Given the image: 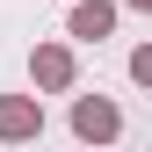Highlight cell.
<instances>
[{
    "label": "cell",
    "instance_id": "obj_1",
    "mask_svg": "<svg viewBox=\"0 0 152 152\" xmlns=\"http://www.w3.org/2000/svg\"><path fill=\"white\" fill-rule=\"evenodd\" d=\"M116 130H123V109L109 94H80L72 102V138L80 145H116Z\"/></svg>",
    "mask_w": 152,
    "mask_h": 152
},
{
    "label": "cell",
    "instance_id": "obj_2",
    "mask_svg": "<svg viewBox=\"0 0 152 152\" xmlns=\"http://www.w3.org/2000/svg\"><path fill=\"white\" fill-rule=\"evenodd\" d=\"M44 138V102L36 94H0V145H29Z\"/></svg>",
    "mask_w": 152,
    "mask_h": 152
},
{
    "label": "cell",
    "instance_id": "obj_3",
    "mask_svg": "<svg viewBox=\"0 0 152 152\" xmlns=\"http://www.w3.org/2000/svg\"><path fill=\"white\" fill-rule=\"evenodd\" d=\"M29 80L44 87V94H65V87H72V51H65V44H36V51H29Z\"/></svg>",
    "mask_w": 152,
    "mask_h": 152
},
{
    "label": "cell",
    "instance_id": "obj_4",
    "mask_svg": "<svg viewBox=\"0 0 152 152\" xmlns=\"http://www.w3.org/2000/svg\"><path fill=\"white\" fill-rule=\"evenodd\" d=\"M65 29L80 36V44H102V36L116 29V0H72V15H65Z\"/></svg>",
    "mask_w": 152,
    "mask_h": 152
},
{
    "label": "cell",
    "instance_id": "obj_5",
    "mask_svg": "<svg viewBox=\"0 0 152 152\" xmlns=\"http://www.w3.org/2000/svg\"><path fill=\"white\" fill-rule=\"evenodd\" d=\"M130 80H138V87H152V44H138V51H130Z\"/></svg>",
    "mask_w": 152,
    "mask_h": 152
},
{
    "label": "cell",
    "instance_id": "obj_6",
    "mask_svg": "<svg viewBox=\"0 0 152 152\" xmlns=\"http://www.w3.org/2000/svg\"><path fill=\"white\" fill-rule=\"evenodd\" d=\"M123 7H152V0H123Z\"/></svg>",
    "mask_w": 152,
    "mask_h": 152
}]
</instances>
